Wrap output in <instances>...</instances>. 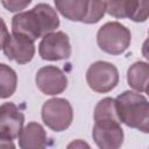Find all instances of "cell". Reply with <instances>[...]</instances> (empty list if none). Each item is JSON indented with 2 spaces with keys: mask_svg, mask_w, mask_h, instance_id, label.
<instances>
[{
  "mask_svg": "<svg viewBox=\"0 0 149 149\" xmlns=\"http://www.w3.org/2000/svg\"><path fill=\"white\" fill-rule=\"evenodd\" d=\"M58 26L57 12L48 3H38L28 12L14 15L12 20L13 34L27 37L33 42L54 31Z\"/></svg>",
  "mask_w": 149,
  "mask_h": 149,
  "instance_id": "6da1fadb",
  "label": "cell"
},
{
  "mask_svg": "<svg viewBox=\"0 0 149 149\" xmlns=\"http://www.w3.org/2000/svg\"><path fill=\"white\" fill-rule=\"evenodd\" d=\"M116 112L121 122L143 133L149 132V105L141 93L125 91L115 99Z\"/></svg>",
  "mask_w": 149,
  "mask_h": 149,
  "instance_id": "7a4b0ae2",
  "label": "cell"
},
{
  "mask_svg": "<svg viewBox=\"0 0 149 149\" xmlns=\"http://www.w3.org/2000/svg\"><path fill=\"white\" fill-rule=\"evenodd\" d=\"M132 41L129 29L119 22H107L97 34L99 48L109 55H121L125 52Z\"/></svg>",
  "mask_w": 149,
  "mask_h": 149,
  "instance_id": "3957f363",
  "label": "cell"
},
{
  "mask_svg": "<svg viewBox=\"0 0 149 149\" xmlns=\"http://www.w3.org/2000/svg\"><path fill=\"white\" fill-rule=\"evenodd\" d=\"M42 120L47 127L55 132L68 129L73 120L71 104L63 98H52L42 106Z\"/></svg>",
  "mask_w": 149,
  "mask_h": 149,
  "instance_id": "277c9868",
  "label": "cell"
},
{
  "mask_svg": "<svg viewBox=\"0 0 149 149\" xmlns=\"http://www.w3.org/2000/svg\"><path fill=\"white\" fill-rule=\"evenodd\" d=\"M86 81L91 90L98 93L112 91L119 83V71L109 62L97 61L86 71Z\"/></svg>",
  "mask_w": 149,
  "mask_h": 149,
  "instance_id": "5b68a950",
  "label": "cell"
},
{
  "mask_svg": "<svg viewBox=\"0 0 149 149\" xmlns=\"http://www.w3.org/2000/svg\"><path fill=\"white\" fill-rule=\"evenodd\" d=\"M105 12L116 19L144 22L148 19L149 0H104Z\"/></svg>",
  "mask_w": 149,
  "mask_h": 149,
  "instance_id": "8992f818",
  "label": "cell"
},
{
  "mask_svg": "<svg viewBox=\"0 0 149 149\" xmlns=\"http://www.w3.org/2000/svg\"><path fill=\"white\" fill-rule=\"evenodd\" d=\"M38 54L45 61H61L71 56V44L69 37L63 31H51L43 36Z\"/></svg>",
  "mask_w": 149,
  "mask_h": 149,
  "instance_id": "52a82bcc",
  "label": "cell"
},
{
  "mask_svg": "<svg viewBox=\"0 0 149 149\" xmlns=\"http://www.w3.org/2000/svg\"><path fill=\"white\" fill-rule=\"evenodd\" d=\"M37 88L48 95H56L62 93L68 86V78L65 73L57 66L47 65L41 68L35 77Z\"/></svg>",
  "mask_w": 149,
  "mask_h": 149,
  "instance_id": "ba28073f",
  "label": "cell"
},
{
  "mask_svg": "<svg viewBox=\"0 0 149 149\" xmlns=\"http://www.w3.org/2000/svg\"><path fill=\"white\" fill-rule=\"evenodd\" d=\"M92 136L97 146L101 149H116L123 142V130L118 121L95 122Z\"/></svg>",
  "mask_w": 149,
  "mask_h": 149,
  "instance_id": "9c48e42d",
  "label": "cell"
},
{
  "mask_svg": "<svg viewBox=\"0 0 149 149\" xmlns=\"http://www.w3.org/2000/svg\"><path fill=\"white\" fill-rule=\"evenodd\" d=\"M24 115L13 102H5L0 106V137L15 140L23 127Z\"/></svg>",
  "mask_w": 149,
  "mask_h": 149,
  "instance_id": "30bf717a",
  "label": "cell"
},
{
  "mask_svg": "<svg viewBox=\"0 0 149 149\" xmlns=\"http://www.w3.org/2000/svg\"><path fill=\"white\" fill-rule=\"evenodd\" d=\"M2 49L5 56L8 59L15 61L19 64H26L30 62L35 55L34 42L16 34L9 35Z\"/></svg>",
  "mask_w": 149,
  "mask_h": 149,
  "instance_id": "8fae6325",
  "label": "cell"
},
{
  "mask_svg": "<svg viewBox=\"0 0 149 149\" xmlns=\"http://www.w3.org/2000/svg\"><path fill=\"white\" fill-rule=\"evenodd\" d=\"M19 146L22 149H41L47 146L44 128L37 122L26 125L19 135Z\"/></svg>",
  "mask_w": 149,
  "mask_h": 149,
  "instance_id": "7c38bea8",
  "label": "cell"
},
{
  "mask_svg": "<svg viewBox=\"0 0 149 149\" xmlns=\"http://www.w3.org/2000/svg\"><path fill=\"white\" fill-rule=\"evenodd\" d=\"M56 9L70 21L83 22L87 10L90 0H54Z\"/></svg>",
  "mask_w": 149,
  "mask_h": 149,
  "instance_id": "4fadbf2b",
  "label": "cell"
},
{
  "mask_svg": "<svg viewBox=\"0 0 149 149\" xmlns=\"http://www.w3.org/2000/svg\"><path fill=\"white\" fill-rule=\"evenodd\" d=\"M149 65L147 62H136L127 71L128 85L137 92H147L148 88Z\"/></svg>",
  "mask_w": 149,
  "mask_h": 149,
  "instance_id": "5bb4252c",
  "label": "cell"
},
{
  "mask_svg": "<svg viewBox=\"0 0 149 149\" xmlns=\"http://www.w3.org/2000/svg\"><path fill=\"white\" fill-rule=\"evenodd\" d=\"M17 85L16 72L6 64H0V98L6 99L13 95Z\"/></svg>",
  "mask_w": 149,
  "mask_h": 149,
  "instance_id": "9a60e30c",
  "label": "cell"
},
{
  "mask_svg": "<svg viewBox=\"0 0 149 149\" xmlns=\"http://www.w3.org/2000/svg\"><path fill=\"white\" fill-rule=\"evenodd\" d=\"M94 121L95 122H101V121H118L121 122L116 112V106H115V99L113 98H104L100 100L95 108H94V114H93Z\"/></svg>",
  "mask_w": 149,
  "mask_h": 149,
  "instance_id": "2e32d148",
  "label": "cell"
},
{
  "mask_svg": "<svg viewBox=\"0 0 149 149\" xmlns=\"http://www.w3.org/2000/svg\"><path fill=\"white\" fill-rule=\"evenodd\" d=\"M105 15V5L102 0H90L88 10L84 19V23H97Z\"/></svg>",
  "mask_w": 149,
  "mask_h": 149,
  "instance_id": "e0dca14e",
  "label": "cell"
},
{
  "mask_svg": "<svg viewBox=\"0 0 149 149\" xmlns=\"http://www.w3.org/2000/svg\"><path fill=\"white\" fill-rule=\"evenodd\" d=\"M33 0H2L3 7L9 12H20L24 9Z\"/></svg>",
  "mask_w": 149,
  "mask_h": 149,
  "instance_id": "ac0fdd59",
  "label": "cell"
},
{
  "mask_svg": "<svg viewBox=\"0 0 149 149\" xmlns=\"http://www.w3.org/2000/svg\"><path fill=\"white\" fill-rule=\"evenodd\" d=\"M9 37V33H8V29H7V26L5 23V21L0 17V49L3 48L7 38Z\"/></svg>",
  "mask_w": 149,
  "mask_h": 149,
  "instance_id": "d6986e66",
  "label": "cell"
},
{
  "mask_svg": "<svg viewBox=\"0 0 149 149\" xmlns=\"http://www.w3.org/2000/svg\"><path fill=\"white\" fill-rule=\"evenodd\" d=\"M0 148L1 149L15 148V144L13 143V140H7V139H3V137H0Z\"/></svg>",
  "mask_w": 149,
  "mask_h": 149,
  "instance_id": "ffe728a7",
  "label": "cell"
},
{
  "mask_svg": "<svg viewBox=\"0 0 149 149\" xmlns=\"http://www.w3.org/2000/svg\"><path fill=\"white\" fill-rule=\"evenodd\" d=\"M84 147H86V148H90V146H88L87 143L83 142L81 140H77V141H73L72 143H70V144L68 146V148H84Z\"/></svg>",
  "mask_w": 149,
  "mask_h": 149,
  "instance_id": "44dd1931",
  "label": "cell"
}]
</instances>
